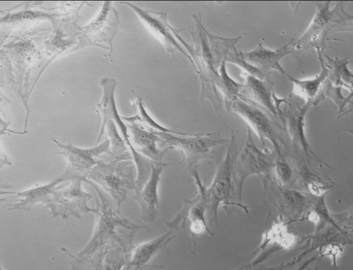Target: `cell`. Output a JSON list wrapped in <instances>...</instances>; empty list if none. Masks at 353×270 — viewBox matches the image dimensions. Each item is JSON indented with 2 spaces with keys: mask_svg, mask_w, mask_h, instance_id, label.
Wrapping results in <instances>:
<instances>
[{
  "mask_svg": "<svg viewBox=\"0 0 353 270\" xmlns=\"http://www.w3.org/2000/svg\"><path fill=\"white\" fill-rule=\"evenodd\" d=\"M192 17L195 23L194 30L190 32L193 45L187 43L181 37L182 30L175 32V37L191 58L192 67L199 76L201 83L200 101L208 100L213 108L218 111L223 104L216 87L219 70L242 37L226 38L215 36L204 27L200 13L192 14Z\"/></svg>",
  "mask_w": 353,
  "mask_h": 270,
  "instance_id": "6da1fadb",
  "label": "cell"
},
{
  "mask_svg": "<svg viewBox=\"0 0 353 270\" xmlns=\"http://www.w3.org/2000/svg\"><path fill=\"white\" fill-rule=\"evenodd\" d=\"M330 3H316L314 15L307 29L299 39H293L294 52L314 48L323 52L330 33L352 32V16L345 11L343 2H337L332 8Z\"/></svg>",
  "mask_w": 353,
  "mask_h": 270,
  "instance_id": "7a4b0ae2",
  "label": "cell"
},
{
  "mask_svg": "<svg viewBox=\"0 0 353 270\" xmlns=\"http://www.w3.org/2000/svg\"><path fill=\"white\" fill-rule=\"evenodd\" d=\"M83 182L90 186L95 196L96 222L90 240L78 253L89 254L112 240L135 233L138 229H147L146 227L132 222L121 214L96 184L88 179Z\"/></svg>",
  "mask_w": 353,
  "mask_h": 270,
  "instance_id": "3957f363",
  "label": "cell"
},
{
  "mask_svg": "<svg viewBox=\"0 0 353 270\" xmlns=\"http://www.w3.org/2000/svg\"><path fill=\"white\" fill-rule=\"evenodd\" d=\"M152 130V129H151ZM154 131V130H152ZM161 138V147L175 149L181 155L180 165L190 174L197 167V164L205 159H212L216 163L221 158L218 147L228 145L230 139H225L215 132L206 134H189L176 135L154 131Z\"/></svg>",
  "mask_w": 353,
  "mask_h": 270,
  "instance_id": "277c9868",
  "label": "cell"
},
{
  "mask_svg": "<svg viewBox=\"0 0 353 270\" xmlns=\"http://www.w3.org/2000/svg\"><path fill=\"white\" fill-rule=\"evenodd\" d=\"M226 153L218 163L210 187L205 188L204 197L207 207V216L210 222L218 225V210L221 206H236L246 213L249 211L243 204L232 202L236 196L232 177L234 161L236 158L237 143L236 137L231 136L227 145Z\"/></svg>",
  "mask_w": 353,
  "mask_h": 270,
  "instance_id": "5b68a950",
  "label": "cell"
},
{
  "mask_svg": "<svg viewBox=\"0 0 353 270\" xmlns=\"http://www.w3.org/2000/svg\"><path fill=\"white\" fill-rule=\"evenodd\" d=\"M288 101L283 103V109H281L279 118L283 127L287 141V147L290 148L296 159L303 162V164H310L312 162L319 165L332 168L325 163L313 151L305 135V118L308 110L312 106L311 102H306L299 106L296 102H292L290 94ZM285 151V155H286Z\"/></svg>",
  "mask_w": 353,
  "mask_h": 270,
  "instance_id": "8992f818",
  "label": "cell"
},
{
  "mask_svg": "<svg viewBox=\"0 0 353 270\" xmlns=\"http://www.w3.org/2000/svg\"><path fill=\"white\" fill-rule=\"evenodd\" d=\"M134 163L132 160H103L92 169L87 179L96 184L114 201L120 211L123 202L131 190L136 189Z\"/></svg>",
  "mask_w": 353,
  "mask_h": 270,
  "instance_id": "52a82bcc",
  "label": "cell"
},
{
  "mask_svg": "<svg viewBox=\"0 0 353 270\" xmlns=\"http://www.w3.org/2000/svg\"><path fill=\"white\" fill-rule=\"evenodd\" d=\"M276 159L274 152L266 148L261 150L254 143L251 130L247 127V135L243 149L236 156L233 166L232 177L235 194L239 202H242L244 184L248 178L260 176L264 185L270 180Z\"/></svg>",
  "mask_w": 353,
  "mask_h": 270,
  "instance_id": "ba28073f",
  "label": "cell"
},
{
  "mask_svg": "<svg viewBox=\"0 0 353 270\" xmlns=\"http://www.w3.org/2000/svg\"><path fill=\"white\" fill-rule=\"evenodd\" d=\"M230 110L244 121L263 145H265V140L271 142L276 156H286L287 141L283 127L271 114L259 106L240 98L232 103Z\"/></svg>",
  "mask_w": 353,
  "mask_h": 270,
  "instance_id": "9c48e42d",
  "label": "cell"
},
{
  "mask_svg": "<svg viewBox=\"0 0 353 270\" xmlns=\"http://www.w3.org/2000/svg\"><path fill=\"white\" fill-rule=\"evenodd\" d=\"M134 236L112 240L86 255L72 253L63 247L60 249L71 258L72 270H123L128 263Z\"/></svg>",
  "mask_w": 353,
  "mask_h": 270,
  "instance_id": "30bf717a",
  "label": "cell"
},
{
  "mask_svg": "<svg viewBox=\"0 0 353 270\" xmlns=\"http://www.w3.org/2000/svg\"><path fill=\"white\" fill-rule=\"evenodd\" d=\"M99 83L102 89V96L97 106L99 124L101 123V125L96 144H99L101 141L106 122L111 119L115 123L132 155L136 170L137 172L145 170L149 166L150 160L136 152L132 147L127 124L119 114L116 106L114 100V93L117 86L116 80L110 76H106L103 78Z\"/></svg>",
  "mask_w": 353,
  "mask_h": 270,
  "instance_id": "8fae6325",
  "label": "cell"
},
{
  "mask_svg": "<svg viewBox=\"0 0 353 270\" xmlns=\"http://www.w3.org/2000/svg\"><path fill=\"white\" fill-rule=\"evenodd\" d=\"M83 182L80 178H74L65 185L55 187L49 202L46 205L52 217H61L63 220L69 217L81 219L83 214H96L97 209L88 205L92 195L83 189Z\"/></svg>",
  "mask_w": 353,
  "mask_h": 270,
  "instance_id": "7c38bea8",
  "label": "cell"
},
{
  "mask_svg": "<svg viewBox=\"0 0 353 270\" xmlns=\"http://www.w3.org/2000/svg\"><path fill=\"white\" fill-rule=\"evenodd\" d=\"M119 25V13L112 2L103 1L97 17L88 25L81 27L77 50L95 46L108 50L111 56Z\"/></svg>",
  "mask_w": 353,
  "mask_h": 270,
  "instance_id": "4fadbf2b",
  "label": "cell"
},
{
  "mask_svg": "<svg viewBox=\"0 0 353 270\" xmlns=\"http://www.w3.org/2000/svg\"><path fill=\"white\" fill-rule=\"evenodd\" d=\"M52 141L57 145L67 162V167L62 175L67 180L77 178L87 179L92 169L99 163L102 156L109 152L110 143L105 139L100 144L88 148H81L68 143L63 144L55 139Z\"/></svg>",
  "mask_w": 353,
  "mask_h": 270,
  "instance_id": "5bb4252c",
  "label": "cell"
},
{
  "mask_svg": "<svg viewBox=\"0 0 353 270\" xmlns=\"http://www.w3.org/2000/svg\"><path fill=\"white\" fill-rule=\"evenodd\" d=\"M190 175L197 187V194L194 198L184 200L181 209L165 225L168 229L173 231L179 227H184L188 220L192 235L208 233L213 236L214 234L208 227L206 221L207 207L204 197L205 186L201 180L196 168L191 172Z\"/></svg>",
  "mask_w": 353,
  "mask_h": 270,
  "instance_id": "9a60e30c",
  "label": "cell"
},
{
  "mask_svg": "<svg viewBox=\"0 0 353 270\" xmlns=\"http://www.w3.org/2000/svg\"><path fill=\"white\" fill-rule=\"evenodd\" d=\"M137 16L149 32L163 46L167 54L174 57L176 52L181 53L192 65V61L187 52L182 48L175 37V29L168 21L167 12L154 11L139 8L131 3L123 1Z\"/></svg>",
  "mask_w": 353,
  "mask_h": 270,
  "instance_id": "2e32d148",
  "label": "cell"
},
{
  "mask_svg": "<svg viewBox=\"0 0 353 270\" xmlns=\"http://www.w3.org/2000/svg\"><path fill=\"white\" fill-rule=\"evenodd\" d=\"M292 43L293 39L275 50L267 48L259 43L254 49L247 52L239 50V54L245 63L260 74L264 79L270 81L272 71H276L286 76L288 74L282 67L281 61L294 52Z\"/></svg>",
  "mask_w": 353,
  "mask_h": 270,
  "instance_id": "e0dca14e",
  "label": "cell"
},
{
  "mask_svg": "<svg viewBox=\"0 0 353 270\" xmlns=\"http://www.w3.org/2000/svg\"><path fill=\"white\" fill-rule=\"evenodd\" d=\"M65 181L68 180L61 174L46 185H37L26 191L0 189V205L8 207V210L26 211H30L37 204L46 206L49 202L55 187Z\"/></svg>",
  "mask_w": 353,
  "mask_h": 270,
  "instance_id": "ac0fdd59",
  "label": "cell"
},
{
  "mask_svg": "<svg viewBox=\"0 0 353 270\" xmlns=\"http://www.w3.org/2000/svg\"><path fill=\"white\" fill-rule=\"evenodd\" d=\"M296 242V236L290 231L288 223L282 218L274 221L263 233L261 242L254 253L258 255L249 264L256 267L275 254L292 249Z\"/></svg>",
  "mask_w": 353,
  "mask_h": 270,
  "instance_id": "d6986e66",
  "label": "cell"
},
{
  "mask_svg": "<svg viewBox=\"0 0 353 270\" xmlns=\"http://www.w3.org/2000/svg\"><path fill=\"white\" fill-rule=\"evenodd\" d=\"M273 191V202L281 211V218L284 216L290 224L294 221L303 220L310 209L314 197L296 189L285 188L273 182H267Z\"/></svg>",
  "mask_w": 353,
  "mask_h": 270,
  "instance_id": "ffe728a7",
  "label": "cell"
},
{
  "mask_svg": "<svg viewBox=\"0 0 353 270\" xmlns=\"http://www.w3.org/2000/svg\"><path fill=\"white\" fill-rule=\"evenodd\" d=\"M171 163H154L147 180L136 187L134 199L140 209L141 219L148 223L154 222L158 216L159 210V184L163 170Z\"/></svg>",
  "mask_w": 353,
  "mask_h": 270,
  "instance_id": "44dd1931",
  "label": "cell"
},
{
  "mask_svg": "<svg viewBox=\"0 0 353 270\" xmlns=\"http://www.w3.org/2000/svg\"><path fill=\"white\" fill-rule=\"evenodd\" d=\"M244 83L239 98L261 107L279 121V112L275 106L273 82L258 79L252 75L241 73Z\"/></svg>",
  "mask_w": 353,
  "mask_h": 270,
  "instance_id": "7402d4cb",
  "label": "cell"
},
{
  "mask_svg": "<svg viewBox=\"0 0 353 270\" xmlns=\"http://www.w3.org/2000/svg\"><path fill=\"white\" fill-rule=\"evenodd\" d=\"M127 124L130 141L139 154L154 163H161L168 149H161L159 136L152 130L146 129L132 121H125Z\"/></svg>",
  "mask_w": 353,
  "mask_h": 270,
  "instance_id": "603a6c76",
  "label": "cell"
},
{
  "mask_svg": "<svg viewBox=\"0 0 353 270\" xmlns=\"http://www.w3.org/2000/svg\"><path fill=\"white\" fill-rule=\"evenodd\" d=\"M175 237L172 230L146 242L132 246L128 256L126 270H144L145 268H156L148 265V262L164 249Z\"/></svg>",
  "mask_w": 353,
  "mask_h": 270,
  "instance_id": "cb8c5ba5",
  "label": "cell"
},
{
  "mask_svg": "<svg viewBox=\"0 0 353 270\" xmlns=\"http://www.w3.org/2000/svg\"><path fill=\"white\" fill-rule=\"evenodd\" d=\"M352 243V233L341 231L328 225L319 231H314L313 234L307 236L302 252L293 260L283 265L284 267L292 266L301 261L309 253L314 250H319L330 244H339L345 246Z\"/></svg>",
  "mask_w": 353,
  "mask_h": 270,
  "instance_id": "d4e9b609",
  "label": "cell"
},
{
  "mask_svg": "<svg viewBox=\"0 0 353 270\" xmlns=\"http://www.w3.org/2000/svg\"><path fill=\"white\" fill-rule=\"evenodd\" d=\"M316 51L321 65V71L318 74L307 79H297L289 74L287 75V78L292 84L290 95L303 99L305 103H312L329 76L330 71L325 65L323 52L319 50Z\"/></svg>",
  "mask_w": 353,
  "mask_h": 270,
  "instance_id": "484cf974",
  "label": "cell"
},
{
  "mask_svg": "<svg viewBox=\"0 0 353 270\" xmlns=\"http://www.w3.org/2000/svg\"><path fill=\"white\" fill-rule=\"evenodd\" d=\"M296 189L314 198L325 197L335 183L329 178L314 172L308 165L301 164L297 169Z\"/></svg>",
  "mask_w": 353,
  "mask_h": 270,
  "instance_id": "4316f807",
  "label": "cell"
},
{
  "mask_svg": "<svg viewBox=\"0 0 353 270\" xmlns=\"http://www.w3.org/2000/svg\"><path fill=\"white\" fill-rule=\"evenodd\" d=\"M105 129L110 146L109 152L103 155L101 159L103 160H132V155L126 144L119 134L115 123L111 119L106 122Z\"/></svg>",
  "mask_w": 353,
  "mask_h": 270,
  "instance_id": "83f0119b",
  "label": "cell"
},
{
  "mask_svg": "<svg viewBox=\"0 0 353 270\" xmlns=\"http://www.w3.org/2000/svg\"><path fill=\"white\" fill-rule=\"evenodd\" d=\"M330 73L328 80L335 86L344 87L352 92V73L348 68L350 63L347 57L332 59L326 55L323 56Z\"/></svg>",
  "mask_w": 353,
  "mask_h": 270,
  "instance_id": "f1b7e54d",
  "label": "cell"
},
{
  "mask_svg": "<svg viewBox=\"0 0 353 270\" xmlns=\"http://www.w3.org/2000/svg\"><path fill=\"white\" fill-rule=\"evenodd\" d=\"M216 87L222 96V101L227 111L231 105L240 97L243 83L235 81L227 72L226 62L224 61L219 70V76L216 81Z\"/></svg>",
  "mask_w": 353,
  "mask_h": 270,
  "instance_id": "f546056e",
  "label": "cell"
},
{
  "mask_svg": "<svg viewBox=\"0 0 353 270\" xmlns=\"http://www.w3.org/2000/svg\"><path fill=\"white\" fill-rule=\"evenodd\" d=\"M342 87L334 85L328 79L322 86L319 94L312 101V105H317L325 98H329L338 107V117H341L348 112L352 111V92H350L347 96H344L341 93Z\"/></svg>",
  "mask_w": 353,
  "mask_h": 270,
  "instance_id": "4dcf8cb0",
  "label": "cell"
},
{
  "mask_svg": "<svg viewBox=\"0 0 353 270\" xmlns=\"http://www.w3.org/2000/svg\"><path fill=\"white\" fill-rule=\"evenodd\" d=\"M272 171L275 174L276 184L284 187L292 179L293 169L287 160V156H276Z\"/></svg>",
  "mask_w": 353,
  "mask_h": 270,
  "instance_id": "1f68e13d",
  "label": "cell"
},
{
  "mask_svg": "<svg viewBox=\"0 0 353 270\" xmlns=\"http://www.w3.org/2000/svg\"><path fill=\"white\" fill-rule=\"evenodd\" d=\"M343 247L339 244H330L318 250V253L321 258H329L332 261L334 270H338V259L343 251Z\"/></svg>",
  "mask_w": 353,
  "mask_h": 270,
  "instance_id": "d6a6232c",
  "label": "cell"
},
{
  "mask_svg": "<svg viewBox=\"0 0 353 270\" xmlns=\"http://www.w3.org/2000/svg\"><path fill=\"white\" fill-rule=\"evenodd\" d=\"M7 130L3 129L0 131V138L2 135L8 134ZM12 161L9 159L6 153L2 149L0 145V169L7 165H11Z\"/></svg>",
  "mask_w": 353,
  "mask_h": 270,
  "instance_id": "836d02e7",
  "label": "cell"
},
{
  "mask_svg": "<svg viewBox=\"0 0 353 270\" xmlns=\"http://www.w3.org/2000/svg\"><path fill=\"white\" fill-rule=\"evenodd\" d=\"M10 125V122H5L0 117V131L5 129L7 130L9 133L16 134H24L28 133V132H16L12 129L8 128Z\"/></svg>",
  "mask_w": 353,
  "mask_h": 270,
  "instance_id": "e575fe53",
  "label": "cell"
},
{
  "mask_svg": "<svg viewBox=\"0 0 353 270\" xmlns=\"http://www.w3.org/2000/svg\"><path fill=\"white\" fill-rule=\"evenodd\" d=\"M319 257V253H317L316 254H315L312 257H311V258L307 259L306 260H305L304 262H303L299 267V268H297L296 270H305V269H306L308 267V266L311 263H312L314 261L316 260Z\"/></svg>",
  "mask_w": 353,
  "mask_h": 270,
  "instance_id": "d590c367",
  "label": "cell"
},
{
  "mask_svg": "<svg viewBox=\"0 0 353 270\" xmlns=\"http://www.w3.org/2000/svg\"><path fill=\"white\" fill-rule=\"evenodd\" d=\"M256 267L257 266L252 267V266H250V264H248V265H245L242 267H240L236 270H268V269L267 268L262 269V268H259Z\"/></svg>",
  "mask_w": 353,
  "mask_h": 270,
  "instance_id": "8d00e7d4",
  "label": "cell"
},
{
  "mask_svg": "<svg viewBox=\"0 0 353 270\" xmlns=\"http://www.w3.org/2000/svg\"><path fill=\"white\" fill-rule=\"evenodd\" d=\"M321 260V257H319L318 259L316 260V263L314 266V267L313 268H307L306 269L307 270H319V263H320V260Z\"/></svg>",
  "mask_w": 353,
  "mask_h": 270,
  "instance_id": "74e56055",
  "label": "cell"
},
{
  "mask_svg": "<svg viewBox=\"0 0 353 270\" xmlns=\"http://www.w3.org/2000/svg\"><path fill=\"white\" fill-rule=\"evenodd\" d=\"M274 267H271V268H269L268 270H274Z\"/></svg>",
  "mask_w": 353,
  "mask_h": 270,
  "instance_id": "f35d334b",
  "label": "cell"
},
{
  "mask_svg": "<svg viewBox=\"0 0 353 270\" xmlns=\"http://www.w3.org/2000/svg\"><path fill=\"white\" fill-rule=\"evenodd\" d=\"M0 270H3V269H2V268H1V265H0Z\"/></svg>",
  "mask_w": 353,
  "mask_h": 270,
  "instance_id": "ab89813d",
  "label": "cell"
}]
</instances>
